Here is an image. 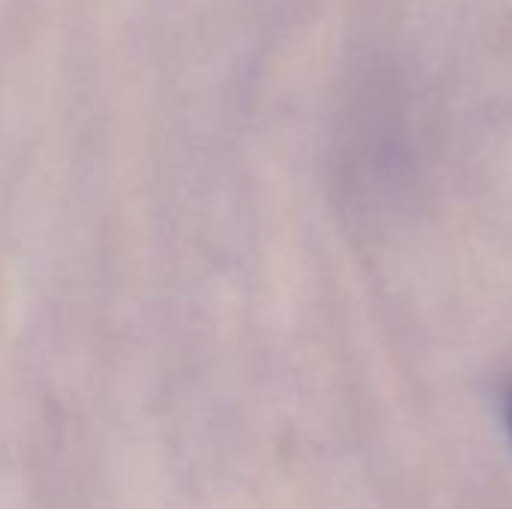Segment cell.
Returning <instances> with one entry per match:
<instances>
[{
  "label": "cell",
  "mask_w": 512,
  "mask_h": 509,
  "mask_svg": "<svg viewBox=\"0 0 512 509\" xmlns=\"http://www.w3.org/2000/svg\"><path fill=\"white\" fill-rule=\"evenodd\" d=\"M504 414H507V426H510V435H512V387L507 390V402H504Z\"/></svg>",
  "instance_id": "cell-1"
}]
</instances>
